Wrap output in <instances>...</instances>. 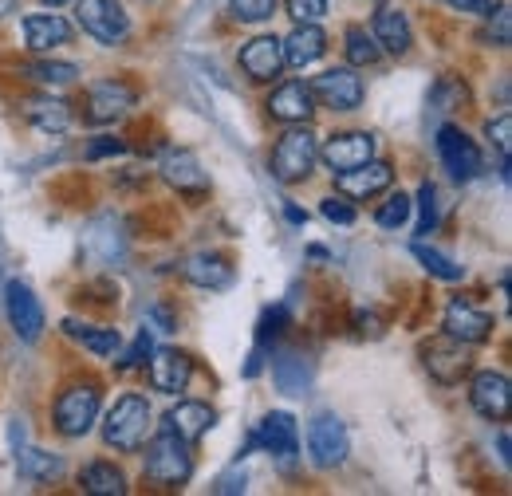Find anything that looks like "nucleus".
<instances>
[{
	"mask_svg": "<svg viewBox=\"0 0 512 496\" xmlns=\"http://www.w3.org/2000/svg\"><path fill=\"white\" fill-rule=\"evenodd\" d=\"M138 103V91L130 87L127 79H95L87 87V99H83V119L91 126H107L115 119H123L130 107Z\"/></svg>",
	"mask_w": 512,
	"mask_h": 496,
	"instance_id": "9b49d317",
	"label": "nucleus"
},
{
	"mask_svg": "<svg viewBox=\"0 0 512 496\" xmlns=\"http://www.w3.org/2000/svg\"><path fill=\"white\" fill-rule=\"evenodd\" d=\"M79 489L95 496H123L127 493V473L115 465V461H87L79 469Z\"/></svg>",
	"mask_w": 512,
	"mask_h": 496,
	"instance_id": "cd10ccee",
	"label": "nucleus"
},
{
	"mask_svg": "<svg viewBox=\"0 0 512 496\" xmlns=\"http://www.w3.org/2000/svg\"><path fill=\"white\" fill-rule=\"evenodd\" d=\"M485 20H489V28L481 32V40H485L489 48H509V44H512L509 4H497V8H493V16H485Z\"/></svg>",
	"mask_w": 512,
	"mask_h": 496,
	"instance_id": "58836bf2",
	"label": "nucleus"
},
{
	"mask_svg": "<svg viewBox=\"0 0 512 496\" xmlns=\"http://www.w3.org/2000/svg\"><path fill=\"white\" fill-rule=\"evenodd\" d=\"M327 4L331 0H288V16L296 24H316V20L327 16Z\"/></svg>",
	"mask_w": 512,
	"mask_h": 496,
	"instance_id": "37998d69",
	"label": "nucleus"
},
{
	"mask_svg": "<svg viewBox=\"0 0 512 496\" xmlns=\"http://www.w3.org/2000/svg\"><path fill=\"white\" fill-rule=\"evenodd\" d=\"M20 32H24V48L36 52V56L64 48V44H71V36H75V28L67 24L60 12H32V16L20 20Z\"/></svg>",
	"mask_w": 512,
	"mask_h": 496,
	"instance_id": "f3484780",
	"label": "nucleus"
},
{
	"mask_svg": "<svg viewBox=\"0 0 512 496\" xmlns=\"http://www.w3.org/2000/svg\"><path fill=\"white\" fill-rule=\"evenodd\" d=\"M438 4H446L453 12H465V16H493V8L501 4V0H438Z\"/></svg>",
	"mask_w": 512,
	"mask_h": 496,
	"instance_id": "c03bdc74",
	"label": "nucleus"
},
{
	"mask_svg": "<svg viewBox=\"0 0 512 496\" xmlns=\"http://www.w3.org/2000/svg\"><path fill=\"white\" fill-rule=\"evenodd\" d=\"M20 75H24V79H36L40 87H67V83H75V79H79V63L36 60V63H28Z\"/></svg>",
	"mask_w": 512,
	"mask_h": 496,
	"instance_id": "2f4dec72",
	"label": "nucleus"
},
{
	"mask_svg": "<svg viewBox=\"0 0 512 496\" xmlns=\"http://www.w3.org/2000/svg\"><path fill=\"white\" fill-rule=\"evenodd\" d=\"M312 378H316V363L304 351H276L272 355V382H276V390H284V394H308Z\"/></svg>",
	"mask_w": 512,
	"mask_h": 496,
	"instance_id": "a878e982",
	"label": "nucleus"
},
{
	"mask_svg": "<svg viewBox=\"0 0 512 496\" xmlns=\"http://www.w3.org/2000/svg\"><path fill=\"white\" fill-rule=\"evenodd\" d=\"M24 115H28V123L36 126V130H44V134H64L67 126H71V107H67L64 99H52V95L28 99Z\"/></svg>",
	"mask_w": 512,
	"mask_h": 496,
	"instance_id": "c756f323",
	"label": "nucleus"
},
{
	"mask_svg": "<svg viewBox=\"0 0 512 496\" xmlns=\"http://www.w3.org/2000/svg\"><path fill=\"white\" fill-rule=\"evenodd\" d=\"M371 36L379 40V48H383L386 56H394V60L410 56V48H414V28H410V16H406L402 8H394V4L375 12V20H371Z\"/></svg>",
	"mask_w": 512,
	"mask_h": 496,
	"instance_id": "4be33fe9",
	"label": "nucleus"
},
{
	"mask_svg": "<svg viewBox=\"0 0 512 496\" xmlns=\"http://www.w3.org/2000/svg\"><path fill=\"white\" fill-rule=\"evenodd\" d=\"M264 111L268 119L284 126H300V123H312L316 115V99H312V87L304 79H288V83H276L264 99Z\"/></svg>",
	"mask_w": 512,
	"mask_h": 496,
	"instance_id": "4468645a",
	"label": "nucleus"
},
{
	"mask_svg": "<svg viewBox=\"0 0 512 496\" xmlns=\"http://www.w3.org/2000/svg\"><path fill=\"white\" fill-rule=\"evenodd\" d=\"M497 449H501V461L509 465V461H512V453H509V434H505V430H501V441H497Z\"/></svg>",
	"mask_w": 512,
	"mask_h": 496,
	"instance_id": "09e8293b",
	"label": "nucleus"
},
{
	"mask_svg": "<svg viewBox=\"0 0 512 496\" xmlns=\"http://www.w3.org/2000/svg\"><path fill=\"white\" fill-rule=\"evenodd\" d=\"M422 367L434 382L442 386H457L465 374L473 371V355H469V343L453 339V335H434L430 343H422Z\"/></svg>",
	"mask_w": 512,
	"mask_h": 496,
	"instance_id": "1a4fd4ad",
	"label": "nucleus"
},
{
	"mask_svg": "<svg viewBox=\"0 0 512 496\" xmlns=\"http://www.w3.org/2000/svg\"><path fill=\"white\" fill-rule=\"evenodd\" d=\"M418 237H430L442 221V201H438V186L434 182H422L418 186Z\"/></svg>",
	"mask_w": 512,
	"mask_h": 496,
	"instance_id": "c9c22d12",
	"label": "nucleus"
},
{
	"mask_svg": "<svg viewBox=\"0 0 512 496\" xmlns=\"http://www.w3.org/2000/svg\"><path fill=\"white\" fill-rule=\"evenodd\" d=\"M64 335L75 339L79 347H87L91 355H99V359H115L119 347H123V335L115 327H95V323H83V319H64Z\"/></svg>",
	"mask_w": 512,
	"mask_h": 496,
	"instance_id": "bb28decb",
	"label": "nucleus"
},
{
	"mask_svg": "<svg viewBox=\"0 0 512 496\" xmlns=\"http://www.w3.org/2000/svg\"><path fill=\"white\" fill-rule=\"evenodd\" d=\"M217 496H229V493H245V473H225L217 485H213Z\"/></svg>",
	"mask_w": 512,
	"mask_h": 496,
	"instance_id": "49530a36",
	"label": "nucleus"
},
{
	"mask_svg": "<svg viewBox=\"0 0 512 496\" xmlns=\"http://www.w3.org/2000/svg\"><path fill=\"white\" fill-rule=\"evenodd\" d=\"M390 186H394V166L383 162V158H371V162H363L355 170L335 174V189L343 197H355V201H367V197H375V193H383Z\"/></svg>",
	"mask_w": 512,
	"mask_h": 496,
	"instance_id": "6ab92c4d",
	"label": "nucleus"
},
{
	"mask_svg": "<svg viewBox=\"0 0 512 496\" xmlns=\"http://www.w3.org/2000/svg\"><path fill=\"white\" fill-rule=\"evenodd\" d=\"M193 378V359L178 347L150 351V386L158 394H182Z\"/></svg>",
	"mask_w": 512,
	"mask_h": 496,
	"instance_id": "aec40b11",
	"label": "nucleus"
},
{
	"mask_svg": "<svg viewBox=\"0 0 512 496\" xmlns=\"http://www.w3.org/2000/svg\"><path fill=\"white\" fill-rule=\"evenodd\" d=\"M253 437L256 449H264L280 473H296V465H300V422L288 410L264 414L260 426L253 430Z\"/></svg>",
	"mask_w": 512,
	"mask_h": 496,
	"instance_id": "39448f33",
	"label": "nucleus"
},
{
	"mask_svg": "<svg viewBox=\"0 0 512 496\" xmlns=\"http://www.w3.org/2000/svg\"><path fill=\"white\" fill-rule=\"evenodd\" d=\"M351 453V437L347 426L335 414H316L308 422V457L316 469H339Z\"/></svg>",
	"mask_w": 512,
	"mask_h": 496,
	"instance_id": "f8f14e48",
	"label": "nucleus"
},
{
	"mask_svg": "<svg viewBox=\"0 0 512 496\" xmlns=\"http://www.w3.org/2000/svg\"><path fill=\"white\" fill-rule=\"evenodd\" d=\"M103 418V441L115 453H138L142 441L154 434V410L142 394H119Z\"/></svg>",
	"mask_w": 512,
	"mask_h": 496,
	"instance_id": "7ed1b4c3",
	"label": "nucleus"
},
{
	"mask_svg": "<svg viewBox=\"0 0 512 496\" xmlns=\"http://www.w3.org/2000/svg\"><path fill=\"white\" fill-rule=\"evenodd\" d=\"M16 469L24 481H36V485H48V481H60L67 473V461L60 453H48V449H20L16 453Z\"/></svg>",
	"mask_w": 512,
	"mask_h": 496,
	"instance_id": "c85d7f7f",
	"label": "nucleus"
},
{
	"mask_svg": "<svg viewBox=\"0 0 512 496\" xmlns=\"http://www.w3.org/2000/svg\"><path fill=\"white\" fill-rule=\"evenodd\" d=\"M308 87H312L316 103H323L327 111H343V115L359 111L367 99V83H363V75H355V67H327Z\"/></svg>",
	"mask_w": 512,
	"mask_h": 496,
	"instance_id": "0eeeda50",
	"label": "nucleus"
},
{
	"mask_svg": "<svg viewBox=\"0 0 512 496\" xmlns=\"http://www.w3.org/2000/svg\"><path fill=\"white\" fill-rule=\"evenodd\" d=\"M0 296H4V315H8L12 335H16L20 343H36V339L44 335V327H48L40 296H36V292H32L24 280H8Z\"/></svg>",
	"mask_w": 512,
	"mask_h": 496,
	"instance_id": "6e6552de",
	"label": "nucleus"
},
{
	"mask_svg": "<svg viewBox=\"0 0 512 496\" xmlns=\"http://www.w3.org/2000/svg\"><path fill=\"white\" fill-rule=\"evenodd\" d=\"M237 63H241V71H245L253 83H276L280 71H284L280 40H276V36H253L249 44H241Z\"/></svg>",
	"mask_w": 512,
	"mask_h": 496,
	"instance_id": "a211bd4d",
	"label": "nucleus"
},
{
	"mask_svg": "<svg viewBox=\"0 0 512 496\" xmlns=\"http://www.w3.org/2000/svg\"><path fill=\"white\" fill-rule=\"evenodd\" d=\"M343 52H347V63H351V67H375V63L383 60L379 40H375L363 24H351V28L343 32Z\"/></svg>",
	"mask_w": 512,
	"mask_h": 496,
	"instance_id": "7c9ffc66",
	"label": "nucleus"
},
{
	"mask_svg": "<svg viewBox=\"0 0 512 496\" xmlns=\"http://www.w3.org/2000/svg\"><path fill=\"white\" fill-rule=\"evenodd\" d=\"M284 221L296 225V229H304L308 225V209H300L296 201H284Z\"/></svg>",
	"mask_w": 512,
	"mask_h": 496,
	"instance_id": "de8ad7c7",
	"label": "nucleus"
},
{
	"mask_svg": "<svg viewBox=\"0 0 512 496\" xmlns=\"http://www.w3.org/2000/svg\"><path fill=\"white\" fill-rule=\"evenodd\" d=\"M111 154H127V142L123 138H99L87 146V162H99V158H111Z\"/></svg>",
	"mask_w": 512,
	"mask_h": 496,
	"instance_id": "a18cd8bd",
	"label": "nucleus"
},
{
	"mask_svg": "<svg viewBox=\"0 0 512 496\" xmlns=\"http://www.w3.org/2000/svg\"><path fill=\"white\" fill-rule=\"evenodd\" d=\"M493 327H497V319H493L489 311L473 308L469 300H453L446 308V331L453 339L469 343V347L489 343V339H493Z\"/></svg>",
	"mask_w": 512,
	"mask_h": 496,
	"instance_id": "412c9836",
	"label": "nucleus"
},
{
	"mask_svg": "<svg viewBox=\"0 0 512 496\" xmlns=\"http://www.w3.org/2000/svg\"><path fill=\"white\" fill-rule=\"evenodd\" d=\"M158 174H162V182L174 189V193H182L190 201H201L209 193V174L201 170V158L193 150H182V146L178 150H166L162 162H158Z\"/></svg>",
	"mask_w": 512,
	"mask_h": 496,
	"instance_id": "ddd939ff",
	"label": "nucleus"
},
{
	"mask_svg": "<svg viewBox=\"0 0 512 496\" xmlns=\"http://www.w3.org/2000/svg\"><path fill=\"white\" fill-rule=\"evenodd\" d=\"M44 4H52V8H60V4H67V0H44Z\"/></svg>",
	"mask_w": 512,
	"mask_h": 496,
	"instance_id": "8fccbe9b",
	"label": "nucleus"
},
{
	"mask_svg": "<svg viewBox=\"0 0 512 496\" xmlns=\"http://www.w3.org/2000/svg\"><path fill=\"white\" fill-rule=\"evenodd\" d=\"M292 323V315L284 304H272V308L260 311V323H256V347L260 351H268V343H276L280 335H284V327Z\"/></svg>",
	"mask_w": 512,
	"mask_h": 496,
	"instance_id": "e433bc0d",
	"label": "nucleus"
},
{
	"mask_svg": "<svg viewBox=\"0 0 512 496\" xmlns=\"http://www.w3.org/2000/svg\"><path fill=\"white\" fill-rule=\"evenodd\" d=\"M316 162H320V138L308 130V123H300V126H288L276 138V146L268 154V174L280 186H296V182L312 178Z\"/></svg>",
	"mask_w": 512,
	"mask_h": 496,
	"instance_id": "20e7f679",
	"label": "nucleus"
},
{
	"mask_svg": "<svg viewBox=\"0 0 512 496\" xmlns=\"http://www.w3.org/2000/svg\"><path fill=\"white\" fill-rule=\"evenodd\" d=\"M280 52H284V67L304 71V67H312L316 60H323V52H327V32H323L320 24H296V28L280 40Z\"/></svg>",
	"mask_w": 512,
	"mask_h": 496,
	"instance_id": "5701e85b",
	"label": "nucleus"
},
{
	"mask_svg": "<svg viewBox=\"0 0 512 496\" xmlns=\"http://www.w3.org/2000/svg\"><path fill=\"white\" fill-rule=\"evenodd\" d=\"M320 213L327 217V221H331V225H343V229L359 221L355 205H351L347 197H335V193H331V197H323V201H320Z\"/></svg>",
	"mask_w": 512,
	"mask_h": 496,
	"instance_id": "a19ab883",
	"label": "nucleus"
},
{
	"mask_svg": "<svg viewBox=\"0 0 512 496\" xmlns=\"http://www.w3.org/2000/svg\"><path fill=\"white\" fill-rule=\"evenodd\" d=\"M410 213H414V197H410V193H402V189H394L383 205L375 209V225L394 233V229H402V225L410 221Z\"/></svg>",
	"mask_w": 512,
	"mask_h": 496,
	"instance_id": "f704fd0d",
	"label": "nucleus"
},
{
	"mask_svg": "<svg viewBox=\"0 0 512 496\" xmlns=\"http://www.w3.org/2000/svg\"><path fill=\"white\" fill-rule=\"evenodd\" d=\"M182 272H186V280H190L193 288H209V292H221V288H229L237 280L233 260L221 256V252H197V256L186 260Z\"/></svg>",
	"mask_w": 512,
	"mask_h": 496,
	"instance_id": "393cba45",
	"label": "nucleus"
},
{
	"mask_svg": "<svg viewBox=\"0 0 512 496\" xmlns=\"http://www.w3.org/2000/svg\"><path fill=\"white\" fill-rule=\"evenodd\" d=\"M103 414V386L95 378H79V382H67L64 390L56 394L52 402V426L64 437H87L95 430Z\"/></svg>",
	"mask_w": 512,
	"mask_h": 496,
	"instance_id": "f03ea898",
	"label": "nucleus"
},
{
	"mask_svg": "<svg viewBox=\"0 0 512 496\" xmlns=\"http://www.w3.org/2000/svg\"><path fill=\"white\" fill-rule=\"evenodd\" d=\"M276 4L280 0H229V16L241 24H264L276 16Z\"/></svg>",
	"mask_w": 512,
	"mask_h": 496,
	"instance_id": "4c0bfd02",
	"label": "nucleus"
},
{
	"mask_svg": "<svg viewBox=\"0 0 512 496\" xmlns=\"http://www.w3.org/2000/svg\"><path fill=\"white\" fill-rule=\"evenodd\" d=\"M438 158H442V166H446V174L453 182H473L481 170H485V154H481V146L461 130V126H442L438 130Z\"/></svg>",
	"mask_w": 512,
	"mask_h": 496,
	"instance_id": "9d476101",
	"label": "nucleus"
},
{
	"mask_svg": "<svg viewBox=\"0 0 512 496\" xmlns=\"http://www.w3.org/2000/svg\"><path fill=\"white\" fill-rule=\"evenodd\" d=\"M75 24L103 48H119L130 36V16L119 0H75Z\"/></svg>",
	"mask_w": 512,
	"mask_h": 496,
	"instance_id": "423d86ee",
	"label": "nucleus"
},
{
	"mask_svg": "<svg viewBox=\"0 0 512 496\" xmlns=\"http://www.w3.org/2000/svg\"><path fill=\"white\" fill-rule=\"evenodd\" d=\"M469 406L485 422H505L512 410V382L501 371H477L469 378Z\"/></svg>",
	"mask_w": 512,
	"mask_h": 496,
	"instance_id": "2eb2a0df",
	"label": "nucleus"
},
{
	"mask_svg": "<svg viewBox=\"0 0 512 496\" xmlns=\"http://www.w3.org/2000/svg\"><path fill=\"white\" fill-rule=\"evenodd\" d=\"M142 445H146V461H142L146 481H154L162 489H182L193 477L190 441H182L170 426H158V434L146 437Z\"/></svg>",
	"mask_w": 512,
	"mask_h": 496,
	"instance_id": "f257e3e1",
	"label": "nucleus"
},
{
	"mask_svg": "<svg viewBox=\"0 0 512 496\" xmlns=\"http://www.w3.org/2000/svg\"><path fill=\"white\" fill-rule=\"evenodd\" d=\"M430 111H457V107H469V87H465V79H457V75H438V83L430 87Z\"/></svg>",
	"mask_w": 512,
	"mask_h": 496,
	"instance_id": "473e14b6",
	"label": "nucleus"
},
{
	"mask_svg": "<svg viewBox=\"0 0 512 496\" xmlns=\"http://www.w3.org/2000/svg\"><path fill=\"white\" fill-rule=\"evenodd\" d=\"M485 134H489V142L497 146L501 162H509V154H512V115L509 111H505V115H497V119H489Z\"/></svg>",
	"mask_w": 512,
	"mask_h": 496,
	"instance_id": "79ce46f5",
	"label": "nucleus"
},
{
	"mask_svg": "<svg viewBox=\"0 0 512 496\" xmlns=\"http://www.w3.org/2000/svg\"><path fill=\"white\" fill-rule=\"evenodd\" d=\"M410 252H414V260L430 272V276H438V280H446V284H457L461 276H465V268L461 264H453L446 252H438V248H430L426 241H414L410 245Z\"/></svg>",
	"mask_w": 512,
	"mask_h": 496,
	"instance_id": "72a5a7b5",
	"label": "nucleus"
},
{
	"mask_svg": "<svg viewBox=\"0 0 512 496\" xmlns=\"http://www.w3.org/2000/svg\"><path fill=\"white\" fill-rule=\"evenodd\" d=\"M320 158L331 174L355 170V166L375 158V134H367V130H339V134H331L320 146Z\"/></svg>",
	"mask_w": 512,
	"mask_h": 496,
	"instance_id": "dca6fc26",
	"label": "nucleus"
},
{
	"mask_svg": "<svg viewBox=\"0 0 512 496\" xmlns=\"http://www.w3.org/2000/svg\"><path fill=\"white\" fill-rule=\"evenodd\" d=\"M162 426H170L182 441L193 445V441H201V437L217 426V410H213L209 402H178V406L166 410Z\"/></svg>",
	"mask_w": 512,
	"mask_h": 496,
	"instance_id": "b1692460",
	"label": "nucleus"
},
{
	"mask_svg": "<svg viewBox=\"0 0 512 496\" xmlns=\"http://www.w3.org/2000/svg\"><path fill=\"white\" fill-rule=\"evenodd\" d=\"M150 351H154V343H150V331L142 327L138 335H134V343H130L123 355H115L119 363H115V371H134V367H146V359H150Z\"/></svg>",
	"mask_w": 512,
	"mask_h": 496,
	"instance_id": "ea45409f",
	"label": "nucleus"
}]
</instances>
